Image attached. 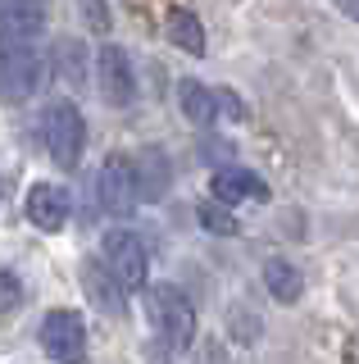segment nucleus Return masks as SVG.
<instances>
[{
	"mask_svg": "<svg viewBox=\"0 0 359 364\" xmlns=\"http://www.w3.org/2000/svg\"><path fill=\"white\" fill-rule=\"evenodd\" d=\"M82 287H87V296H92L96 310H105V314H123V310H128V291L109 278V269L100 264V259H87V264H82Z\"/></svg>",
	"mask_w": 359,
	"mask_h": 364,
	"instance_id": "9d476101",
	"label": "nucleus"
},
{
	"mask_svg": "<svg viewBox=\"0 0 359 364\" xmlns=\"http://www.w3.org/2000/svg\"><path fill=\"white\" fill-rule=\"evenodd\" d=\"M177 105H182L187 123H196V128H209V123L219 119L214 91H209L205 82H196V77H182V82H177Z\"/></svg>",
	"mask_w": 359,
	"mask_h": 364,
	"instance_id": "f8f14e48",
	"label": "nucleus"
},
{
	"mask_svg": "<svg viewBox=\"0 0 359 364\" xmlns=\"http://www.w3.org/2000/svg\"><path fill=\"white\" fill-rule=\"evenodd\" d=\"M0 32L41 37V32H46V9L41 5H0Z\"/></svg>",
	"mask_w": 359,
	"mask_h": 364,
	"instance_id": "2eb2a0df",
	"label": "nucleus"
},
{
	"mask_svg": "<svg viewBox=\"0 0 359 364\" xmlns=\"http://www.w3.org/2000/svg\"><path fill=\"white\" fill-rule=\"evenodd\" d=\"M46 77V55H41V37H23V32H0V100L18 105Z\"/></svg>",
	"mask_w": 359,
	"mask_h": 364,
	"instance_id": "f257e3e1",
	"label": "nucleus"
},
{
	"mask_svg": "<svg viewBox=\"0 0 359 364\" xmlns=\"http://www.w3.org/2000/svg\"><path fill=\"white\" fill-rule=\"evenodd\" d=\"M145 314H150V323H155V333H160L164 346L187 350L196 341V328H200L196 305L187 301V291L173 287V282H155V287H145Z\"/></svg>",
	"mask_w": 359,
	"mask_h": 364,
	"instance_id": "f03ea898",
	"label": "nucleus"
},
{
	"mask_svg": "<svg viewBox=\"0 0 359 364\" xmlns=\"http://www.w3.org/2000/svg\"><path fill=\"white\" fill-rule=\"evenodd\" d=\"M96 82H100V96L114 109H128L137 100V73H132V55L123 46L105 41L96 50Z\"/></svg>",
	"mask_w": 359,
	"mask_h": 364,
	"instance_id": "0eeeda50",
	"label": "nucleus"
},
{
	"mask_svg": "<svg viewBox=\"0 0 359 364\" xmlns=\"http://www.w3.org/2000/svg\"><path fill=\"white\" fill-rule=\"evenodd\" d=\"M18 301H23V282L14 273H0V314H9Z\"/></svg>",
	"mask_w": 359,
	"mask_h": 364,
	"instance_id": "a211bd4d",
	"label": "nucleus"
},
{
	"mask_svg": "<svg viewBox=\"0 0 359 364\" xmlns=\"http://www.w3.org/2000/svg\"><path fill=\"white\" fill-rule=\"evenodd\" d=\"M214 100L223 105V114H228V119H245V105L232 96V91H214Z\"/></svg>",
	"mask_w": 359,
	"mask_h": 364,
	"instance_id": "6ab92c4d",
	"label": "nucleus"
},
{
	"mask_svg": "<svg viewBox=\"0 0 359 364\" xmlns=\"http://www.w3.org/2000/svg\"><path fill=\"white\" fill-rule=\"evenodd\" d=\"M132 173H137V196L141 200H160L164 187H168V159L155 151V146H145V151L132 159Z\"/></svg>",
	"mask_w": 359,
	"mask_h": 364,
	"instance_id": "ddd939ff",
	"label": "nucleus"
},
{
	"mask_svg": "<svg viewBox=\"0 0 359 364\" xmlns=\"http://www.w3.org/2000/svg\"><path fill=\"white\" fill-rule=\"evenodd\" d=\"M264 287H268V296H273V301L296 305L300 291H305V278H300V269L287 264V259H268V264H264Z\"/></svg>",
	"mask_w": 359,
	"mask_h": 364,
	"instance_id": "4468645a",
	"label": "nucleus"
},
{
	"mask_svg": "<svg viewBox=\"0 0 359 364\" xmlns=\"http://www.w3.org/2000/svg\"><path fill=\"white\" fill-rule=\"evenodd\" d=\"M37 341L55 364H87V323L77 310H50L37 328Z\"/></svg>",
	"mask_w": 359,
	"mask_h": 364,
	"instance_id": "39448f33",
	"label": "nucleus"
},
{
	"mask_svg": "<svg viewBox=\"0 0 359 364\" xmlns=\"http://www.w3.org/2000/svg\"><path fill=\"white\" fill-rule=\"evenodd\" d=\"M0 191H5V182H0Z\"/></svg>",
	"mask_w": 359,
	"mask_h": 364,
	"instance_id": "4be33fe9",
	"label": "nucleus"
},
{
	"mask_svg": "<svg viewBox=\"0 0 359 364\" xmlns=\"http://www.w3.org/2000/svg\"><path fill=\"white\" fill-rule=\"evenodd\" d=\"M228 155H232V146L223 141V136H205V141H200V159H209L214 173H219V168H228Z\"/></svg>",
	"mask_w": 359,
	"mask_h": 364,
	"instance_id": "f3484780",
	"label": "nucleus"
},
{
	"mask_svg": "<svg viewBox=\"0 0 359 364\" xmlns=\"http://www.w3.org/2000/svg\"><path fill=\"white\" fill-rule=\"evenodd\" d=\"M82 14H87V23H100V28H105V9H100V5H87Z\"/></svg>",
	"mask_w": 359,
	"mask_h": 364,
	"instance_id": "aec40b11",
	"label": "nucleus"
},
{
	"mask_svg": "<svg viewBox=\"0 0 359 364\" xmlns=\"http://www.w3.org/2000/svg\"><path fill=\"white\" fill-rule=\"evenodd\" d=\"M69 214H73L69 187H60V182H37V187L28 191V219H32V228H41V232H60V228L69 223Z\"/></svg>",
	"mask_w": 359,
	"mask_h": 364,
	"instance_id": "6e6552de",
	"label": "nucleus"
},
{
	"mask_svg": "<svg viewBox=\"0 0 359 364\" xmlns=\"http://www.w3.org/2000/svg\"><path fill=\"white\" fill-rule=\"evenodd\" d=\"M41 132H46V151L60 168H77L82 164V146H87V123L82 109L73 100H55L41 119Z\"/></svg>",
	"mask_w": 359,
	"mask_h": 364,
	"instance_id": "20e7f679",
	"label": "nucleus"
},
{
	"mask_svg": "<svg viewBox=\"0 0 359 364\" xmlns=\"http://www.w3.org/2000/svg\"><path fill=\"white\" fill-rule=\"evenodd\" d=\"M96 205L109 214V219H128L137 210V173H132V159L128 155H109L96 173V187H92Z\"/></svg>",
	"mask_w": 359,
	"mask_h": 364,
	"instance_id": "423d86ee",
	"label": "nucleus"
},
{
	"mask_svg": "<svg viewBox=\"0 0 359 364\" xmlns=\"http://www.w3.org/2000/svg\"><path fill=\"white\" fill-rule=\"evenodd\" d=\"M100 264L109 269V278L118 282L123 291H145V278H150V255H145V242L132 228H114L100 242Z\"/></svg>",
	"mask_w": 359,
	"mask_h": 364,
	"instance_id": "7ed1b4c3",
	"label": "nucleus"
},
{
	"mask_svg": "<svg viewBox=\"0 0 359 364\" xmlns=\"http://www.w3.org/2000/svg\"><path fill=\"white\" fill-rule=\"evenodd\" d=\"M164 28H168V41L177 46V50H187V55H205L209 50V41H205V23H200L187 5H173L168 9V18H164Z\"/></svg>",
	"mask_w": 359,
	"mask_h": 364,
	"instance_id": "9b49d317",
	"label": "nucleus"
},
{
	"mask_svg": "<svg viewBox=\"0 0 359 364\" xmlns=\"http://www.w3.org/2000/svg\"><path fill=\"white\" fill-rule=\"evenodd\" d=\"M336 9H341L346 18H355V23H359V0H341V5H336Z\"/></svg>",
	"mask_w": 359,
	"mask_h": 364,
	"instance_id": "412c9836",
	"label": "nucleus"
},
{
	"mask_svg": "<svg viewBox=\"0 0 359 364\" xmlns=\"http://www.w3.org/2000/svg\"><path fill=\"white\" fill-rule=\"evenodd\" d=\"M209 191H214V200L223 210H232V205H241V200H268V182L260 173H250V168H237V164L219 168L214 182H209Z\"/></svg>",
	"mask_w": 359,
	"mask_h": 364,
	"instance_id": "1a4fd4ad",
	"label": "nucleus"
},
{
	"mask_svg": "<svg viewBox=\"0 0 359 364\" xmlns=\"http://www.w3.org/2000/svg\"><path fill=\"white\" fill-rule=\"evenodd\" d=\"M196 219H200V228L205 232H214V237H237L241 232V219H232V210H223L219 200H200V210H196Z\"/></svg>",
	"mask_w": 359,
	"mask_h": 364,
	"instance_id": "dca6fc26",
	"label": "nucleus"
}]
</instances>
